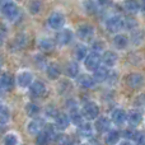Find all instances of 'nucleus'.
Wrapping results in <instances>:
<instances>
[{
	"mask_svg": "<svg viewBox=\"0 0 145 145\" xmlns=\"http://www.w3.org/2000/svg\"><path fill=\"white\" fill-rule=\"evenodd\" d=\"M54 136H55V127L51 125H46L37 134L36 143H37V145H48L54 139Z\"/></svg>",
	"mask_w": 145,
	"mask_h": 145,
	"instance_id": "nucleus-1",
	"label": "nucleus"
},
{
	"mask_svg": "<svg viewBox=\"0 0 145 145\" xmlns=\"http://www.w3.org/2000/svg\"><path fill=\"white\" fill-rule=\"evenodd\" d=\"M0 10H1V14L9 20H14L15 18L19 15V9H18V7L15 5V3H13V1L3 3Z\"/></svg>",
	"mask_w": 145,
	"mask_h": 145,
	"instance_id": "nucleus-2",
	"label": "nucleus"
},
{
	"mask_svg": "<svg viewBox=\"0 0 145 145\" xmlns=\"http://www.w3.org/2000/svg\"><path fill=\"white\" fill-rule=\"evenodd\" d=\"M82 115L83 118H87V120H95L99 115V107H98L97 103L94 102H87L82 108Z\"/></svg>",
	"mask_w": 145,
	"mask_h": 145,
	"instance_id": "nucleus-3",
	"label": "nucleus"
},
{
	"mask_svg": "<svg viewBox=\"0 0 145 145\" xmlns=\"http://www.w3.org/2000/svg\"><path fill=\"white\" fill-rule=\"evenodd\" d=\"M101 63H102V56L99 55L98 51H93V52L88 54V55L85 56V59H84L85 69L92 70V71H94L95 69L101 65Z\"/></svg>",
	"mask_w": 145,
	"mask_h": 145,
	"instance_id": "nucleus-4",
	"label": "nucleus"
},
{
	"mask_svg": "<svg viewBox=\"0 0 145 145\" xmlns=\"http://www.w3.org/2000/svg\"><path fill=\"white\" fill-rule=\"evenodd\" d=\"M123 28V18L120 15H112L106 20V29L111 33H117Z\"/></svg>",
	"mask_w": 145,
	"mask_h": 145,
	"instance_id": "nucleus-5",
	"label": "nucleus"
},
{
	"mask_svg": "<svg viewBox=\"0 0 145 145\" xmlns=\"http://www.w3.org/2000/svg\"><path fill=\"white\" fill-rule=\"evenodd\" d=\"M48 25L55 31L63 29L64 25H65V17H64L63 13L54 12L52 14L48 17Z\"/></svg>",
	"mask_w": 145,
	"mask_h": 145,
	"instance_id": "nucleus-6",
	"label": "nucleus"
},
{
	"mask_svg": "<svg viewBox=\"0 0 145 145\" xmlns=\"http://www.w3.org/2000/svg\"><path fill=\"white\" fill-rule=\"evenodd\" d=\"M46 92V85L41 80H36V82H32L29 85V93L36 98H40L45 94Z\"/></svg>",
	"mask_w": 145,
	"mask_h": 145,
	"instance_id": "nucleus-7",
	"label": "nucleus"
},
{
	"mask_svg": "<svg viewBox=\"0 0 145 145\" xmlns=\"http://www.w3.org/2000/svg\"><path fill=\"white\" fill-rule=\"evenodd\" d=\"M76 35L82 41H89V40H92V37L94 36V29H93V27L89 24H83L79 27Z\"/></svg>",
	"mask_w": 145,
	"mask_h": 145,
	"instance_id": "nucleus-8",
	"label": "nucleus"
},
{
	"mask_svg": "<svg viewBox=\"0 0 145 145\" xmlns=\"http://www.w3.org/2000/svg\"><path fill=\"white\" fill-rule=\"evenodd\" d=\"M126 83L131 89H138L144 84V76L141 74H138V72H133L127 76Z\"/></svg>",
	"mask_w": 145,
	"mask_h": 145,
	"instance_id": "nucleus-9",
	"label": "nucleus"
},
{
	"mask_svg": "<svg viewBox=\"0 0 145 145\" xmlns=\"http://www.w3.org/2000/svg\"><path fill=\"white\" fill-rule=\"evenodd\" d=\"M70 125V118H69V115L64 112H60L55 116V126L59 129V130H65V129L69 127Z\"/></svg>",
	"mask_w": 145,
	"mask_h": 145,
	"instance_id": "nucleus-10",
	"label": "nucleus"
},
{
	"mask_svg": "<svg viewBox=\"0 0 145 145\" xmlns=\"http://www.w3.org/2000/svg\"><path fill=\"white\" fill-rule=\"evenodd\" d=\"M108 69L107 66H98L97 69L94 70V74H93V79H94L95 83H103L107 80L108 78Z\"/></svg>",
	"mask_w": 145,
	"mask_h": 145,
	"instance_id": "nucleus-11",
	"label": "nucleus"
},
{
	"mask_svg": "<svg viewBox=\"0 0 145 145\" xmlns=\"http://www.w3.org/2000/svg\"><path fill=\"white\" fill-rule=\"evenodd\" d=\"M94 127L98 133H107L111 129V121L107 117H99L95 118V123Z\"/></svg>",
	"mask_w": 145,
	"mask_h": 145,
	"instance_id": "nucleus-12",
	"label": "nucleus"
},
{
	"mask_svg": "<svg viewBox=\"0 0 145 145\" xmlns=\"http://www.w3.org/2000/svg\"><path fill=\"white\" fill-rule=\"evenodd\" d=\"M0 85L5 90L13 89V87H14V78H13V75L9 74V72L1 74V76H0Z\"/></svg>",
	"mask_w": 145,
	"mask_h": 145,
	"instance_id": "nucleus-13",
	"label": "nucleus"
},
{
	"mask_svg": "<svg viewBox=\"0 0 145 145\" xmlns=\"http://www.w3.org/2000/svg\"><path fill=\"white\" fill-rule=\"evenodd\" d=\"M72 40V32L70 29H63L56 36V42L60 46H65Z\"/></svg>",
	"mask_w": 145,
	"mask_h": 145,
	"instance_id": "nucleus-14",
	"label": "nucleus"
},
{
	"mask_svg": "<svg viewBox=\"0 0 145 145\" xmlns=\"http://www.w3.org/2000/svg\"><path fill=\"white\" fill-rule=\"evenodd\" d=\"M102 63L105 64V66L107 68H112L117 63V55L113 51H106L102 56Z\"/></svg>",
	"mask_w": 145,
	"mask_h": 145,
	"instance_id": "nucleus-15",
	"label": "nucleus"
},
{
	"mask_svg": "<svg viewBox=\"0 0 145 145\" xmlns=\"http://www.w3.org/2000/svg\"><path fill=\"white\" fill-rule=\"evenodd\" d=\"M126 117H127V115H126V112L123 110H121V108H117V110H115L112 112V115H111V118H112V122L115 123V125H122L123 122L126 121Z\"/></svg>",
	"mask_w": 145,
	"mask_h": 145,
	"instance_id": "nucleus-16",
	"label": "nucleus"
},
{
	"mask_svg": "<svg viewBox=\"0 0 145 145\" xmlns=\"http://www.w3.org/2000/svg\"><path fill=\"white\" fill-rule=\"evenodd\" d=\"M61 75V66L56 63H52L47 66V76L48 79L55 80Z\"/></svg>",
	"mask_w": 145,
	"mask_h": 145,
	"instance_id": "nucleus-17",
	"label": "nucleus"
},
{
	"mask_svg": "<svg viewBox=\"0 0 145 145\" xmlns=\"http://www.w3.org/2000/svg\"><path fill=\"white\" fill-rule=\"evenodd\" d=\"M32 83V74L29 71H23L18 75V85L22 88L29 87Z\"/></svg>",
	"mask_w": 145,
	"mask_h": 145,
	"instance_id": "nucleus-18",
	"label": "nucleus"
},
{
	"mask_svg": "<svg viewBox=\"0 0 145 145\" xmlns=\"http://www.w3.org/2000/svg\"><path fill=\"white\" fill-rule=\"evenodd\" d=\"M141 112L140 111H138V110H133V111H130V112L127 113V117H126V120L130 122V125H133V126H138L139 123L141 122Z\"/></svg>",
	"mask_w": 145,
	"mask_h": 145,
	"instance_id": "nucleus-19",
	"label": "nucleus"
},
{
	"mask_svg": "<svg viewBox=\"0 0 145 145\" xmlns=\"http://www.w3.org/2000/svg\"><path fill=\"white\" fill-rule=\"evenodd\" d=\"M127 42H129L127 37H126L125 35H117V33H116V36L112 40L113 46H115L117 50H123V48L127 46Z\"/></svg>",
	"mask_w": 145,
	"mask_h": 145,
	"instance_id": "nucleus-20",
	"label": "nucleus"
},
{
	"mask_svg": "<svg viewBox=\"0 0 145 145\" xmlns=\"http://www.w3.org/2000/svg\"><path fill=\"white\" fill-rule=\"evenodd\" d=\"M123 8L130 14H136L140 10V4L136 0H125L123 1Z\"/></svg>",
	"mask_w": 145,
	"mask_h": 145,
	"instance_id": "nucleus-21",
	"label": "nucleus"
},
{
	"mask_svg": "<svg viewBox=\"0 0 145 145\" xmlns=\"http://www.w3.org/2000/svg\"><path fill=\"white\" fill-rule=\"evenodd\" d=\"M43 129V123L41 120H37V118H33L29 123H28V133L32 134V135H37L41 130Z\"/></svg>",
	"mask_w": 145,
	"mask_h": 145,
	"instance_id": "nucleus-22",
	"label": "nucleus"
},
{
	"mask_svg": "<svg viewBox=\"0 0 145 145\" xmlns=\"http://www.w3.org/2000/svg\"><path fill=\"white\" fill-rule=\"evenodd\" d=\"M120 138H121V134L118 133V131L110 130V131H107V135H106V138H105V141L107 145H116L118 143V140H120Z\"/></svg>",
	"mask_w": 145,
	"mask_h": 145,
	"instance_id": "nucleus-23",
	"label": "nucleus"
},
{
	"mask_svg": "<svg viewBox=\"0 0 145 145\" xmlns=\"http://www.w3.org/2000/svg\"><path fill=\"white\" fill-rule=\"evenodd\" d=\"M78 83H79L80 87L83 88H92L93 85L95 84L94 79H93V76H90V75H80L79 78H78Z\"/></svg>",
	"mask_w": 145,
	"mask_h": 145,
	"instance_id": "nucleus-24",
	"label": "nucleus"
},
{
	"mask_svg": "<svg viewBox=\"0 0 145 145\" xmlns=\"http://www.w3.org/2000/svg\"><path fill=\"white\" fill-rule=\"evenodd\" d=\"M38 47L42 51H45V52H48V51L54 50V47H55V41L51 40V38H42V40L38 42Z\"/></svg>",
	"mask_w": 145,
	"mask_h": 145,
	"instance_id": "nucleus-25",
	"label": "nucleus"
},
{
	"mask_svg": "<svg viewBox=\"0 0 145 145\" xmlns=\"http://www.w3.org/2000/svg\"><path fill=\"white\" fill-rule=\"evenodd\" d=\"M69 118H70V122H72L74 125L79 126L80 123H83V115L82 112L76 110V108H72L69 113Z\"/></svg>",
	"mask_w": 145,
	"mask_h": 145,
	"instance_id": "nucleus-26",
	"label": "nucleus"
},
{
	"mask_svg": "<svg viewBox=\"0 0 145 145\" xmlns=\"http://www.w3.org/2000/svg\"><path fill=\"white\" fill-rule=\"evenodd\" d=\"M66 74L69 78H76L79 75V65L76 61H70L66 66Z\"/></svg>",
	"mask_w": 145,
	"mask_h": 145,
	"instance_id": "nucleus-27",
	"label": "nucleus"
},
{
	"mask_svg": "<svg viewBox=\"0 0 145 145\" xmlns=\"http://www.w3.org/2000/svg\"><path fill=\"white\" fill-rule=\"evenodd\" d=\"M79 134L83 138H92L93 127L90 123H80L79 125Z\"/></svg>",
	"mask_w": 145,
	"mask_h": 145,
	"instance_id": "nucleus-28",
	"label": "nucleus"
},
{
	"mask_svg": "<svg viewBox=\"0 0 145 145\" xmlns=\"http://www.w3.org/2000/svg\"><path fill=\"white\" fill-rule=\"evenodd\" d=\"M25 113H27L29 117L35 118L38 116V113H40V107H38L37 105H35V103H28V105H25Z\"/></svg>",
	"mask_w": 145,
	"mask_h": 145,
	"instance_id": "nucleus-29",
	"label": "nucleus"
},
{
	"mask_svg": "<svg viewBox=\"0 0 145 145\" xmlns=\"http://www.w3.org/2000/svg\"><path fill=\"white\" fill-rule=\"evenodd\" d=\"M9 118H10V112L8 110V107L0 105V125L7 123L9 121Z\"/></svg>",
	"mask_w": 145,
	"mask_h": 145,
	"instance_id": "nucleus-30",
	"label": "nucleus"
},
{
	"mask_svg": "<svg viewBox=\"0 0 145 145\" xmlns=\"http://www.w3.org/2000/svg\"><path fill=\"white\" fill-rule=\"evenodd\" d=\"M54 143H55L56 145H69L70 144V139H69L68 135H64V134H59V135L54 136Z\"/></svg>",
	"mask_w": 145,
	"mask_h": 145,
	"instance_id": "nucleus-31",
	"label": "nucleus"
},
{
	"mask_svg": "<svg viewBox=\"0 0 145 145\" xmlns=\"http://www.w3.org/2000/svg\"><path fill=\"white\" fill-rule=\"evenodd\" d=\"M74 55H75V59H76V60H84L85 56L88 55L87 47H85V46H78L74 51Z\"/></svg>",
	"mask_w": 145,
	"mask_h": 145,
	"instance_id": "nucleus-32",
	"label": "nucleus"
},
{
	"mask_svg": "<svg viewBox=\"0 0 145 145\" xmlns=\"http://www.w3.org/2000/svg\"><path fill=\"white\" fill-rule=\"evenodd\" d=\"M83 5H84L85 12H88V13H94L97 10V3L94 0H84Z\"/></svg>",
	"mask_w": 145,
	"mask_h": 145,
	"instance_id": "nucleus-33",
	"label": "nucleus"
},
{
	"mask_svg": "<svg viewBox=\"0 0 145 145\" xmlns=\"http://www.w3.org/2000/svg\"><path fill=\"white\" fill-rule=\"evenodd\" d=\"M17 143H18L17 135H14V134H8V135H5L4 145H17Z\"/></svg>",
	"mask_w": 145,
	"mask_h": 145,
	"instance_id": "nucleus-34",
	"label": "nucleus"
},
{
	"mask_svg": "<svg viewBox=\"0 0 145 145\" xmlns=\"http://www.w3.org/2000/svg\"><path fill=\"white\" fill-rule=\"evenodd\" d=\"M40 9H41V1L40 0H31V3H29V10H31V13H38L40 12Z\"/></svg>",
	"mask_w": 145,
	"mask_h": 145,
	"instance_id": "nucleus-35",
	"label": "nucleus"
},
{
	"mask_svg": "<svg viewBox=\"0 0 145 145\" xmlns=\"http://www.w3.org/2000/svg\"><path fill=\"white\" fill-rule=\"evenodd\" d=\"M136 25H138V23H136V20L133 19V18L123 19V28H126V29H133V28H135Z\"/></svg>",
	"mask_w": 145,
	"mask_h": 145,
	"instance_id": "nucleus-36",
	"label": "nucleus"
},
{
	"mask_svg": "<svg viewBox=\"0 0 145 145\" xmlns=\"http://www.w3.org/2000/svg\"><path fill=\"white\" fill-rule=\"evenodd\" d=\"M135 106H136L138 108L145 110V94L138 95V98L135 99Z\"/></svg>",
	"mask_w": 145,
	"mask_h": 145,
	"instance_id": "nucleus-37",
	"label": "nucleus"
},
{
	"mask_svg": "<svg viewBox=\"0 0 145 145\" xmlns=\"http://www.w3.org/2000/svg\"><path fill=\"white\" fill-rule=\"evenodd\" d=\"M134 140L135 145H145V133H136Z\"/></svg>",
	"mask_w": 145,
	"mask_h": 145,
	"instance_id": "nucleus-38",
	"label": "nucleus"
},
{
	"mask_svg": "<svg viewBox=\"0 0 145 145\" xmlns=\"http://www.w3.org/2000/svg\"><path fill=\"white\" fill-rule=\"evenodd\" d=\"M135 135H136V131H134V130H123L122 131V136L125 139H127V140L135 139Z\"/></svg>",
	"mask_w": 145,
	"mask_h": 145,
	"instance_id": "nucleus-39",
	"label": "nucleus"
},
{
	"mask_svg": "<svg viewBox=\"0 0 145 145\" xmlns=\"http://www.w3.org/2000/svg\"><path fill=\"white\" fill-rule=\"evenodd\" d=\"M111 0H98V3H99L101 5H107V3H110Z\"/></svg>",
	"mask_w": 145,
	"mask_h": 145,
	"instance_id": "nucleus-40",
	"label": "nucleus"
},
{
	"mask_svg": "<svg viewBox=\"0 0 145 145\" xmlns=\"http://www.w3.org/2000/svg\"><path fill=\"white\" fill-rule=\"evenodd\" d=\"M3 42H4V35L3 32H0V45H3Z\"/></svg>",
	"mask_w": 145,
	"mask_h": 145,
	"instance_id": "nucleus-41",
	"label": "nucleus"
},
{
	"mask_svg": "<svg viewBox=\"0 0 145 145\" xmlns=\"http://www.w3.org/2000/svg\"><path fill=\"white\" fill-rule=\"evenodd\" d=\"M120 145H133V144H131L130 141H127V140H126V141H122V143H121Z\"/></svg>",
	"mask_w": 145,
	"mask_h": 145,
	"instance_id": "nucleus-42",
	"label": "nucleus"
},
{
	"mask_svg": "<svg viewBox=\"0 0 145 145\" xmlns=\"http://www.w3.org/2000/svg\"><path fill=\"white\" fill-rule=\"evenodd\" d=\"M140 9H141V12H143L144 14H145V3H144V4H143V5H141V7H140Z\"/></svg>",
	"mask_w": 145,
	"mask_h": 145,
	"instance_id": "nucleus-43",
	"label": "nucleus"
},
{
	"mask_svg": "<svg viewBox=\"0 0 145 145\" xmlns=\"http://www.w3.org/2000/svg\"><path fill=\"white\" fill-rule=\"evenodd\" d=\"M80 145H87V144H80Z\"/></svg>",
	"mask_w": 145,
	"mask_h": 145,
	"instance_id": "nucleus-44",
	"label": "nucleus"
},
{
	"mask_svg": "<svg viewBox=\"0 0 145 145\" xmlns=\"http://www.w3.org/2000/svg\"><path fill=\"white\" fill-rule=\"evenodd\" d=\"M144 1H145V0H144Z\"/></svg>",
	"mask_w": 145,
	"mask_h": 145,
	"instance_id": "nucleus-45",
	"label": "nucleus"
}]
</instances>
